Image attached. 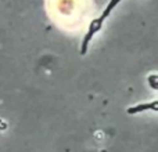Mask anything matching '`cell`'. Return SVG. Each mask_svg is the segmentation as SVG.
Returning a JSON list of instances; mask_svg holds the SVG:
<instances>
[{"instance_id":"obj_1","label":"cell","mask_w":158,"mask_h":152,"mask_svg":"<svg viewBox=\"0 0 158 152\" xmlns=\"http://www.w3.org/2000/svg\"><path fill=\"white\" fill-rule=\"evenodd\" d=\"M121 0H111V2L108 3V6H107V8L103 11V14H101L98 18H96L94 21H92V24L89 25V30H87V33L85 35L83 38V42H82V47H81V54L85 55L87 51V46H89L90 40H92V38L96 35V33L98 32V30L101 29V26H103L104 21H106V18L111 14V11L115 8V6L119 4Z\"/></svg>"},{"instance_id":"obj_2","label":"cell","mask_w":158,"mask_h":152,"mask_svg":"<svg viewBox=\"0 0 158 152\" xmlns=\"http://www.w3.org/2000/svg\"><path fill=\"white\" fill-rule=\"evenodd\" d=\"M143 111H158V101H153V102H148V104H140V105L136 106H131L128 109V114L129 115H133V114H139V112Z\"/></svg>"}]
</instances>
